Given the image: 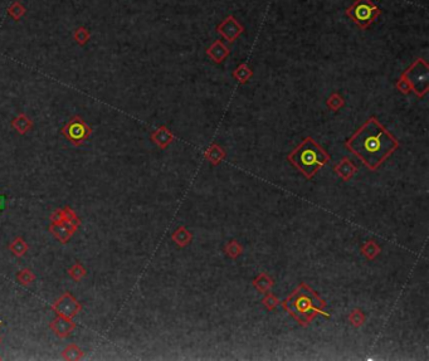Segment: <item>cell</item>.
Returning a JSON list of instances; mask_svg holds the SVG:
<instances>
[{"mask_svg": "<svg viewBox=\"0 0 429 361\" xmlns=\"http://www.w3.org/2000/svg\"><path fill=\"white\" fill-rule=\"evenodd\" d=\"M381 11L373 0H355L345 11L346 17L351 19L360 29H368L380 16Z\"/></svg>", "mask_w": 429, "mask_h": 361, "instance_id": "4", "label": "cell"}, {"mask_svg": "<svg viewBox=\"0 0 429 361\" xmlns=\"http://www.w3.org/2000/svg\"><path fill=\"white\" fill-rule=\"evenodd\" d=\"M12 126L19 135H26L33 129V121L28 117V114L21 112L16 118L12 121Z\"/></svg>", "mask_w": 429, "mask_h": 361, "instance_id": "12", "label": "cell"}, {"mask_svg": "<svg viewBox=\"0 0 429 361\" xmlns=\"http://www.w3.org/2000/svg\"><path fill=\"white\" fill-rule=\"evenodd\" d=\"M327 106L332 109H337L340 108V107L344 106V99H342L341 96H339L337 93H334L331 94V97H330L329 101H327Z\"/></svg>", "mask_w": 429, "mask_h": 361, "instance_id": "22", "label": "cell"}, {"mask_svg": "<svg viewBox=\"0 0 429 361\" xmlns=\"http://www.w3.org/2000/svg\"><path fill=\"white\" fill-rule=\"evenodd\" d=\"M229 48L222 41H215L207 49V56L215 63H222L229 56Z\"/></svg>", "mask_w": 429, "mask_h": 361, "instance_id": "11", "label": "cell"}, {"mask_svg": "<svg viewBox=\"0 0 429 361\" xmlns=\"http://www.w3.org/2000/svg\"><path fill=\"white\" fill-rule=\"evenodd\" d=\"M64 211V220H67L68 223H71L72 225L74 226V228L78 229L79 225H81V219L78 218V215L76 214V211L73 210V209L71 208V206H64L63 208Z\"/></svg>", "mask_w": 429, "mask_h": 361, "instance_id": "21", "label": "cell"}, {"mask_svg": "<svg viewBox=\"0 0 429 361\" xmlns=\"http://www.w3.org/2000/svg\"><path fill=\"white\" fill-rule=\"evenodd\" d=\"M17 282L22 286H29L37 280V276L34 275V272L29 268H23V270L19 271L16 276Z\"/></svg>", "mask_w": 429, "mask_h": 361, "instance_id": "16", "label": "cell"}, {"mask_svg": "<svg viewBox=\"0 0 429 361\" xmlns=\"http://www.w3.org/2000/svg\"><path fill=\"white\" fill-rule=\"evenodd\" d=\"M346 148L375 170L396 148L398 141L375 117L370 118L349 139Z\"/></svg>", "mask_w": 429, "mask_h": 361, "instance_id": "1", "label": "cell"}, {"mask_svg": "<svg viewBox=\"0 0 429 361\" xmlns=\"http://www.w3.org/2000/svg\"><path fill=\"white\" fill-rule=\"evenodd\" d=\"M68 275H69V277L72 278V280L76 281V282H79L82 278L87 276V271H86V268H84L83 266L81 265V263L76 262L68 270Z\"/></svg>", "mask_w": 429, "mask_h": 361, "instance_id": "20", "label": "cell"}, {"mask_svg": "<svg viewBox=\"0 0 429 361\" xmlns=\"http://www.w3.org/2000/svg\"><path fill=\"white\" fill-rule=\"evenodd\" d=\"M396 88H398L400 92H403V93H409V92L411 91L408 81H406L403 76H400V78H399L398 83H396Z\"/></svg>", "mask_w": 429, "mask_h": 361, "instance_id": "24", "label": "cell"}, {"mask_svg": "<svg viewBox=\"0 0 429 361\" xmlns=\"http://www.w3.org/2000/svg\"><path fill=\"white\" fill-rule=\"evenodd\" d=\"M401 76L408 81L411 91L423 97L429 88V66L425 59L418 58Z\"/></svg>", "mask_w": 429, "mask_h": 361, "instance_id": "5", "label": "cell"}, {"mask_svg": "<svg viewBox=\"0 0 429 361\" xmlns=\"http://www.w3.org/2000/svg\"><path fill=\"white\" fill-rule=\"evenodd\" d=\"M151 140L158 144L159 146H161V148H165L166 145H169V144L171 143L173 135H171V133L165 126H161L158 130L154 131L153 135H151Z\"/></svg>", "mask_w": 429, "mask_h": 361, "instance_id": "13", "label": "cell"}, {"mask_svg": "<svg viewBox=\"0 0 429 361\" xmlns=\"http://www.w3.org/2000/svg\"><path fill=\"white\" fill-rule=\"evenodd\" d=\"M77 228H74V226L67 220H63L59 224H51V225H49V231L58 239L59 242L63 243V245L69 242V239L73 236Z\"/></svg>", "mask_w": 429, "mask_h": 361, "instance_id": "10", "label": "cell"}, {"mask_svg": "<svg viewBox=\"0 0 429 361\" xmlns=\"http://www.w3.org/2000/svg\"><path fill=\"white\" fill-rule=\"evenodd\" d=\"M91 38V33L87 28L84 27H78L76 31L73 32V39L78 46H86Z\"/></svg>", "mask_w": 429, "mask_h": 361, "instance_id": "19", "label": "cell"}, {"mask_svg": "<svg viewBox=\"0 0 429 361\" xmlns=\"http://www.w3.org/2000/svg\"><path fill=\"white\" fill-rule=\"evenodd\" d=\"M253 72L252 69L249 68V66L245 63H242L240 66H238V68H235V71L233 72V76H234V78L237 79L238 82H240V83H244V82H247L248 79L252 77Z\"/></svg>", "mask_w": 429, "mask_h": 361, "instance_id": "17", "label": "cell"}, {"mask_svg": "<svg viewBox=\"0 0 429 361\" xmlns=\"http://www.w3.org/2000/svg\"><path fill=\"white\" fill-rule=\"evenodd\" d=\"M8 14L14 19V21L18 22L26 16L27 9L23 4L19 3L18 0H16V2H13V3L11 4V7L8 8Z\"/></svg>", "mask_w": 429, "mask_h": 361, "instance_id": "18", "label": "cell"}, {"mask_svg": "<svg viewBox=\"0 0 429 361\" xmlns=\"http://www.w3.org/2000/svg\"><path fill=\"white\" fill-rule=\"evenodd\" d=\"M217 32L225 41L233 43V42H235L242 36V33L244 32V28H243L242 24L235 19V17L228 16L222 23L218 24Z\"/></svg>", "mask_w": 429, "mask_h": 361, "instance_id": "8", "label": "cell"}, {"mask_svg": "<svg viewBox=\"0 0 429 361\" xmlns=\"http://www.w3.org/2000/svg\"><path fill=\"white\" fill-rule=\"evenodd\" d=\"M51 219V224H59L64 220V211L63 209H56L53 213L49 216Z\"/></svg>", "mask_w": 429, "mask_h": 361, "instance_id": "23", "label": "cell"}, {"mask_svg": "<svg viewBox=\"0 0 429 361\" xmlns=\"http://www.w3.org/2000/svg\"><path fill=\"white\" fill-rule=\"evenodd\" d=\"M51 308L57 315L63 316V317L73 318L81 312L82 305L77 301V298L74 297L72 293L64 292L61 297H58L54 301V303L51 306Z\"/></svg>", "mask_w": 429, "mask_h": 361, "instance_id": "7", "label": "cell"}, {"mask_svg": "<svg viewBox=\"0 0 429 361\" xmlns=\"http://www.w3.org/2000/svg\"><path fill=\"white\" fill-rule=\"evenodd\" d=\"M0 360H2V357H0Z\"/></svg>", "mask_w": 429, "mask_h": 361, "instance_id": "26", "label": "cell"}, {"mask_svg": "<svg viewBox=\"0 0 429 361\" xmlns=\"http://www.w3.org/2000/svg\"><path fill=\"white\" fill-rule=\"evenodd\" d=\"M290 160L302 170V173L311 176L329 160V156L311 138H309L291 154Z\"/></svg>", "mask_w": 429, "mask_h": 361, "instance_id": "2", "label": "cell"}, {"mask_svg": "<svg viewBox=\"0 0 429 361\" xmlns=\"http://www.w3.org/2000/svg\"><path fill=\"white\" fill-rule=\"evenodd\" d=\"M0 323H2V321H0Z\"/></svg>", "mask_w": 429, "mask_h": 361, "instance_id": "27", "label": "cell"}, {"mask_svg": "<svg viewBox=\"0 0 429 361\" xmlns=\"http://www.w3.org/2000/svg\"><path fill=\"white\" fill-rule=\"evenodd\" d=\"M0 342H2V337H0Z\"/></svg>", "mask_w": 429, "mask_h": 361, "instance_id": "25", "label": "cell"}, {"mask_svg": "<svg viewBox=\"0 0 429 361\" xmlns=\"http://www.w3.org/2000/svg\"><path fill=\"white\" fill-rule=\"evenodd\" d=\"M83 356V350H82L77 343H69V345L62 351V357L67 361H78L81 360Z\"/></svg>", "mask_w": 429, "mask_h": 361, "instance_id": "15", "label": "cell"}, {"mask_svg": "<svg viewBox=\"0 0 429 361\" xmlns=\"http://www.w3.org/2000/svg\"><path fill=\"white\" fill-rule=\"evenodd\" d=\"M8 248L16 257H23V256H26L27 252H28L29 246L28 243L24 240V238L17 236V238H14L13 240H12V243L9 245Z\"/></svg>", "mask_w": 429, "mask_h": 361, "instance_id": "14", "label": "cell"}, {"mask_svg": "<svg viewBox=\"0 0 429 361\" xmlns=\"http://www.w3.org/2000/svg\"><path fill=\"white\" fill-rule=\"evenodd\" d=\"M61 134L73 146H81L91 136L92 129L84 123L82 117L74 116L69 119L63 129H61Z\"/></svg>", "mask_w": 429, "mask_h": 361, "instance_id": "6", "label": "cell"}, {"mask_svg": "<svg viewBox=\"0 0 429 361\" xmlns=\"http://www.w3.org/2000/svg\"><path fill=\"white\" fill-rule=\"evenodd\" d=\"M76 327L77 325L73 321V318L63 317V316H59V315H57V317L49 323V328H51V330L61 338L68 337V336L73 332Z\"/></svg>", "mask_w": 429, "mask_h": 361, "instance_id": "9", "label": "cell"}, {"mask_svg": "<svg viewBox=\"0 0 429 361\" xmlns=\"http://www.w3.org/2000/svg\"><path fill=\"white\" fill-rule=\"evenodd\" d=\"M286 307L299 320H301L302 322H307L321 311L322 302L310 288H307L306 286H301L286 301Z\"/></svg>", "mask_w": 429, "mask_h": 361, "instance_id": "3", "label": "cell"}]
</instances>
